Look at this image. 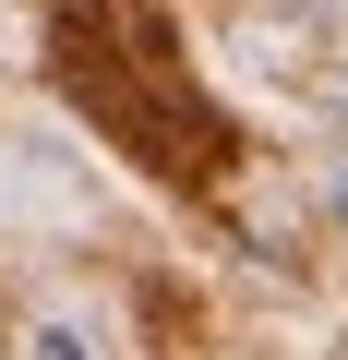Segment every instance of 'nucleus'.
<instances>
[{
  "instance_id": "1",
  "label": "nucleus",
  "mask_w": 348,
  "mask_h": 360,
  "mask_svg": "<svg viewBox=\"0 0 348 360\" xmlns=\"http://www.w3.org/2000/svg\"><path fill=\"white\" fill-rule=\"evenodd\" d=\"M25 360H96V348H84L72 324H37V336H25Z\"/></svg>"
},
{
  "instance_id": "2",
  "label": "nucleus",
  "mask_w": 348,
  "mask_h": 360,
  "mask_svg": "<svg viewBox=\"0 0 348 360\" xmlns=\"http://www.w3.org/2000/svg\"><path fill=\"white\" fill-rule=\"evenodd\" d=\"M324 108H336V120H348V49H336V60H324Z\"/></svg>"
},
{
  "instance_id": "3",
  "label": "nucleus",
  "mask_w": 348,
  "mask_h": 360,
  "mask_svg": "<svg viewBox=\"0 0 348 360\" xmlns=\"http://www.w3.org/2000/svg\"><path fill=\"white\" fill-rule=\"evenodd\" d=\"M336 217H348V156H336Z\"/></svg>"
}]
</instances>
